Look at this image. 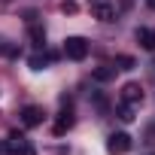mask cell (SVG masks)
Instances as JSON below:
<instances>
[{
    "instance_id": "6da1fadb",
    "label": "cell",
    "mask_w": 155,
    "mask_h": 155,
    "mask_svg": "<svg viewBox=\"0 0 155 155\" xmlns=\"http://www.w3.org/2000/svg\"><path fill=\"white\" fill-rule=\"evenodd\" d=\"M0 155H37V149H34V143L25 134L12 131L3 143H0Z\"/></svg>"
},
{
    "instance_id": "7a4b0ae2",
    "label": "cell",
    "mask_w": 155,
    "mask_h": 155,
    "mask_svg": "<svg viewBox=\"0 0 155 155\" xmlns=\"http://www.w3.org/2000/svg\"><path fill=\"white\" fill-rule=\"evenodd\" d=\"M143 104V88L137 82H125L122 85V94H119V107H128V110H137Z\"/></svg>"
},
{
    "instance_id": "3957f363",
    "label": "cell",
    "mask_w": 155,
    "mask_h": 155,
    "mask_svg": "<svg viewBox=\"0 0 155 155\" xmlns=\"http://www.w3.org/2000/svg\"><path fill=\"white\" fill-rule=\"evenodd\" d=\"M64 55H67L70 61H85L88 43H85L82 37H67V40H64Z\"/></svg>"
},
{
    "instance_id": "277c9868",
    "label": "cell",
    "mask_w": 155,
    "mask_h": 155,
    "mask_svg": "<svg viewBox=\"0 0 155 155\" xmlns=\"http://www.w3.org/2000/svg\"><path fill=\"white\" fill-rule=\"evenodd\" d=\"M107 152H110V155H125V152H131V137H128L125 131L110 134V137H107Z\"/></svg>"
},
{
    "instance_id": "5b68a950",
    "label": "cell",
    "mask_w": 155,
    "mask_h": 155,
    "mask_svg": "<svg viewBox=\"0 0 155 155\" xmlns=\"http://www.w3.org/2000/svg\"><path fill=\"white\" fill-rule=\"evenodd\" d=\"M61 107H64V110L58 113V122H55V128H52L55 134H67V131L76 125V119H73V107H70V101H67V97L61 101Z\"/></svg>"
},
{
    "instance_id": "8992f818",
    "label": "cell",
    "mask_w": 155,
    "mask_h": 155,
    "mask_svg": "<svg viewBox=\"0 0 155 155\" xmlns=\"http://www.w3.org/2000/svg\"><path fill=\"white\" fill-rule=\"evenodd\" d=\"M91 15L97 21H113L116 9H113V0H91Z\"/></svg>"
},
{
    "instance_id": "52a82bcc",
    "label": "cell",
    "mask_w": 155,
    "mask_h": 155,
    "mask_svg": "<svg viewBox=\"0 0 155 155\" xmlns=\"http://www.w3.org/2000/svg\"><path fill=\"white\" fill-rule=\"evenodd\" d=\"M43 119H46V113H43V107H37V104H31V107L21 110V125H25V128H37V125H43Z\"/></svg>"
},
{
    "instance_id": "ba28073f",
    "label": "cell",
    "mask_w": 155,
    "mask_h": 155,
    "mask_svg": "<svg viewBox=\"0 0 155 155\" xmlns=\"http://www.w3.org/2000/svg\"><path fill=\"white\" fill-rule=\"evenodd\" d=\"M137 43L146 52H155V28H137Z\"/></svg>"
},
{
    "instance_id": "9c48e42d",
    "label": "cell",
    "mask_w": 155,
    "mask_h": 155,
    "mask_svg": "<svg viewBox=\"0 0 155 155\" xmlns=\"http://www.w3.org/2000/svg\"><path fill=\"white\" fill-rule=\"evenodd\" d=\"M28 40H31V46H37V49H43L46 46V31L40 28V25H28Z\"/></svg>"
},
{
    "instance_id": "30bf717a",
    "label": "cell",
    "mask_w": 155,
    "mask_h": 155,
    "mask_svg": "<svg viewBox=\"0 0 155 155\" xmlns=\"http://www.w3.org/2000/svg\"><path fill=\"white\" fill-rule=\"evenodd\" d=\"M52 58H55L52 52H43V55L37 52V55H31V58H28V64H31V70H46V67L52 64Z\"/></svg>"
},
{
    "instance_id": "8fae6325",
    "label": "cell",
    "mask_w": 155,
    "mask_h": 155,
    "mask_svg": "<svg viewBox=\"0 0 155 155\" xmlns=\"http://www.w3.org/2000/svg\"><path fill=\"white\" fill-rule=\"evenodd\" d=\"M113 76H116V67H113V64H104V67H97V70L91 73V79H94V82H110Z\"/></svg>"
},
{
    "instance_id": "7c38bea8",
    "label": "cell",
    "mask_w": 155,
    "mask_h": 155,
    "mask_svg": "<svg viewBox=\"0 0 155 155\" xmlns=\"http://www.w3.org/2000/svg\"><path fill=\"white\" fill-rule=\"evenodd\" d=\"M113 67H116V70H131V67H134V58H131V55H119V58L113 61Z\"/></svg>"
},
{
    "instance_id": "4fadbf2b",
    "label": "cell",
    "mask_w": 155,
    "mask_h": 155,
    "mask_svg": "<svg viewBox=\"0 0 155 155\" xmlns=\"http://www.w3.org/2000/svg\"><path fill=\"white\" fill-rule=\"evenodd\" d=\"M0 55H15V46H9L6 40H0Z\"/></svg>"
},
{
    "instance_id": "5bb4252c",
    "label": "cell",
    "mask_w": 155,
    "mask_h": 155,
    "mask_svg": "<svg viewBox=\"0 0 155 155\" xmlns=\"http://www.w3.org/2000/svg\"><path fill=\"white\" fill-rule=\"evenodd\" d=\"M149 6H152V9H155V0H149Z\"/></svg>"
}]
</instances>
